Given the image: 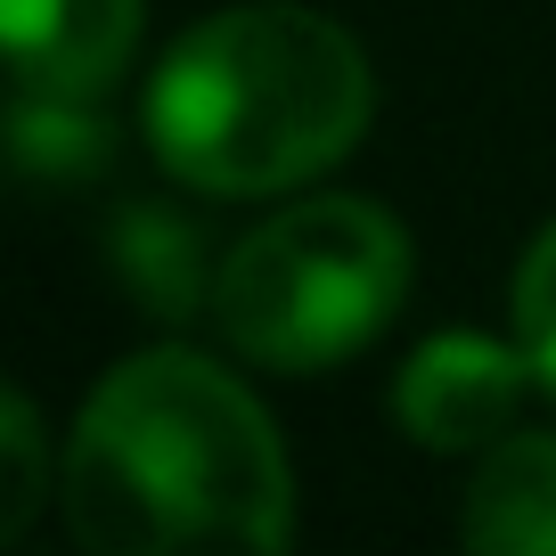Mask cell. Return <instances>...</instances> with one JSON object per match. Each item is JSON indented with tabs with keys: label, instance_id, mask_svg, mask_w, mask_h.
Returning a JSON list of instances; mask_svg holds the SVG:
<instances>
[{
	"label": "cell",
	"instance_id": "7a4b0ae2",
	"mask_svg": "<svg viewBox=\"0 0 556 556\" xmlns=\"http://www.w3.org/2000/svg\"><path fill=\"white\" fill-rule=\"evenodd\" d=\"M368 106L377 83L344 25L295 0H254L173 41L148 83V148L205 197H278L344 164Z\"/></svg>",
	"mask_w": 556,
	"mask_h": 556
},
{
	"label": "cell",
	"instance_id": "52a82bcc",
	"mask_svg": "<svg viewBox=\"0 0 556 556\" xmlns=\"http://www.w3.org/2000/svg\"><path fill=\"white\" fill-rule=\"evenodd\" d=\"M106 262L131 287V303L156 319H197L213 303V287H222V270L205 254V229L180 222L173 205H123L115 229H106Z\"/></svg>",
	"mask_w": 556,
	"mask_h": 556
},
{
	"label": "cell",
	"instance_id": "ba28073f",
	"mask_svg": "<svg viewBox=\"0 0 556 556\" xmlns=\"http://www.w3.org/2000/svg\"><path fill=\"white\" fill-rule=\"evenodd\" d=\"M17 164L25 180H83L106 164V123L90 99H25L17 90Z\"/></svg>",
	"mask_w": 556,
	"mask_h": 556
},
{
	"label": "cell",
	"instance_id": "6da1fadb",
	"mask_svg": "<svg viewBox=\"0 0 556 556\" xmlns=\"http://www.w3.org/2000/svg\"><path fill=\"white\" fill-rule=\"evenodd\" d=\"M66 523L90 556L287 548L295 475L262 401L197 352H139L83 401L66 442Z\"/></svg>",
	"mask_w": 556,
	"mask_h": 556
},
{
	"label": "cell",
	"instance_id": "8992f818",
	"mask_svg": "<svg viewBox=\"0 0 556 556\" xmlns=\"http://www.w3.org/2000/svg\"><path fill=\"white\" fill-rule=\"evenodd\" d=\"M458 540L483 556H556V434H500L458 507Z\"/></svg>",
	"mask_w": 556,
	"mask_h": 556
},
{
	"label": "cell",
	"instance_id": "277c9868",
	"mask_svg": "<svg viewBox=\"0 0 556 556\" xmlns=\"http://www.w3.org/2000/svg\"><path fill=\"white\" fill-rule=\"evenodd\" d=\"M532 352H507L491 336H434L417 344L409 368L393 377V426L417 451H491L500 434H516L523 384H532Z\"/></svg>",
	"mask_w": 556,
	"mask_h": 556
},
{
	"label": "cell",
	"instance_id": "30bf717a",
	"mask_svg": "<svg viewBox=\"0 0 556 556\" xmlns=\"http://www.w3.org/2000/svg\"><path fill=\"white\" fill-rule=\"evenodd\" d=\"M516 344L532 352L540 384L556 393V222L532 238V254L516 270Z\"/></svg>",
	"mask_w": 556,
	"mask_h": 556
},
{
	"label": "cell",
	"instance_id": "3957f363",
	"mask_svg": "<svg viewBox=\"0 0 556 556\" xmlns=\"http://www.w3.org/2000/svg\"><path fill=\"white\" fill-rule=\"evenodd\" d=\"M409 295V238L368 197H303L229 245L213 319L245 361L278 377L336 368Z\"/></svg>",
	"mask_w": 556,
	"mask_h": 556
},
{
	"label": "cell",
	"instance_id": "9c48e42d",
	"mask_svg": "<svg viewBox=\"0 0 556 556\" xmlns=\"http://www.w3.org/2000/svg\"><path fill=\"white\" fill-rule=\"evenodd\" d=\"M50 500V434L25 393L0 401V540H17Z\"/></svg>",
	"mask_w": 556,
	"mask_h": 556
},
{
	"label": "cell",
	"instance_id": "5b68a950",
	"mask_svg": "<svg viewBox=\"0 0 556 556\" xmlns=\"http://www.w3.org/2000/svg\"><path fill=\"white\" fill-rule=\"evenodd\" d=\"M0 41L25 99H99L139 41V0H0Z\"/></svg>",
	"mask_w": 556,
	"mask_h": 556
}]
</instances>
